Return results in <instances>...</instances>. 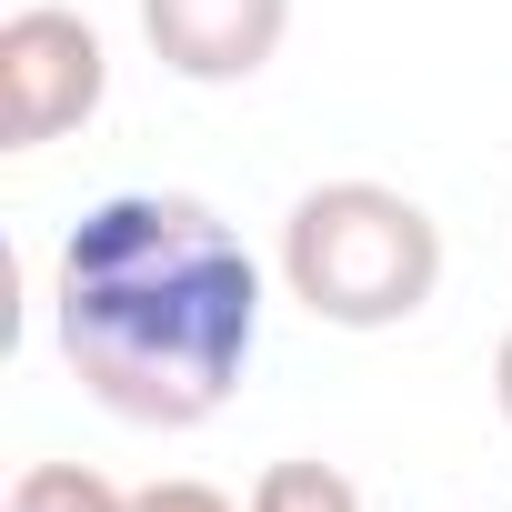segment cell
I'll use <instances>...</instances> for the list:
<instances>
[{"label":"cell","mask_w":512,"mask_h":512,"mask_svg":"<svg viewBox=\"0 0 512 512\" xmlns=\"http://www.w3.org/2000/svg\"><path fill=\"white\" fill-rule=\"evenodd\" d=\"M0 512H131V492L101 482L91 462H31V472L11 482V502H0Z\"/></svg>","instance_id":"cell-6"},{"label":"cell","mask_w":512,"mask_h":512,"mask_svg":"<svg viewBox=\"0 0 512 512\" xmlns=\"http://www.w3.org/2000/svg\"><path fill=\"white\" fill-rule=\"evenodd\" d=\"M241 512H362V482L312 462V452H292V462H262V482H251Z\"/></svg>","instance_id":"cell-5"},{"label":"cell","mask_w":512,"mask_h":512,"mask_svg":"<svg viewBox=\"0 0 512 512\" xmlns=\"http://www.w3.org/2000/svg\"><path fill=\"white\" fill-rule=\"evenodd\" d=\"M292 31V0H141V41L171 81L231 91V81H262L272 51Z\"/></svg>","instance_id":"cell-4"},{"label":"cell","mask_w":512,"mask_h":512,"mask_svg":"<svg viewBox=\"0 0 512 512\" xmlns=\"http://www.w3.org/2000/svg\"><path fill=\"white\" fill-rule=\"evenodd\" d=\"M282 292L332 332H402L442 292V221L392 181H322L282 221Z\"/></svg>","instance_id":"cell-2"},{"label":"cell","mask_w":512,"mask_h":512,"mask_svg":"<svg viewBox=\"0 0 512 512\" xmlns=\"http://www.w3.org/2000/svg\"><path fill=\"white\" fill-rule=\"evenodd\" d=\"M131 512H241L231 492H211V482H141L131 492Z\"/></svg>","instance_id":"cell-7"},{"label":"cell","mask_w":512,"mask_h":512,"mask_svg":"<svg viewBox=\"0 0 512 512\" xmlns=\"http://www.w3.org/2000/svg\"><path fill=\"white\" fill-rule=\"evenodd\" d=\"M51 332L111 422L201 432L262 342V262L191 191H111L51 262Z\"/></svg>","instance_id":"cell-1"},{"label":"cell","mask_w":512,"mask_h":512,"mask_svg":"<svg viewBox=\"0 0 512 512\" xmlns=\"http://www.w3.org/2000/svg\"><path fill=\"white\" fill-rule=\"evenodd\" d=\"M101 91H111V51L81 11L31 0L0 21V151H51L101 111Z\"/></svg>","instance_id":"cell-3"},{"label":"cell","mask_w":512,"mask_h":512,"mask_svg":"<svg viewBox=\"0 0 512 512\" xmlns=\"http://www.w3.org/2000/svg\"><path fill=\"white\" fill-rule=\"evenodd\" d=\"M492 402H502V422H512V332H502V352H492Z\"/></svg>","instance_id":"cell-8"}]
</instances>
